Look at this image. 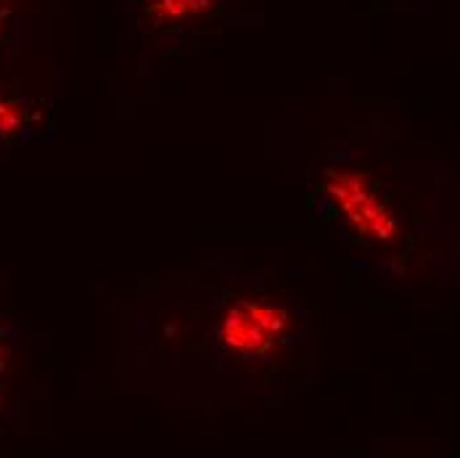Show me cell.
I'll use <instances>...</instances> for the list:
<instances>
[{
    "label": "cell",
    "instance_id": "obj_1",
    "mask_svg": "<svg viewBox=\"0 0 460 458\" xmlns=\"http://www.w3.org/2000/svg\"><path fill=\"white\" fill-rule=\"evenodd\" d=\"M280 316L273 308L260 305H238L223 321V339L241 353H257L276 337Z\"/></svg>",
    "mask_w": 460,
    "mask_h": 458
}]
</instances>
